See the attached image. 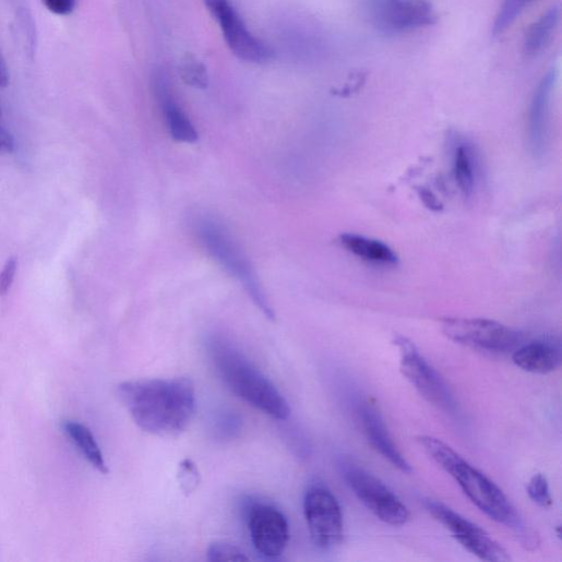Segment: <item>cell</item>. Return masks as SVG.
Returning a JSON list of instances; mask_svg holds the SVG:
<instances>
[{
    "label": "cell",
    "instance_id": "29",
    "mask_svg": "<svg viewBox=\"0 0 562 562\" xmlns=\"http://www.w3.org/2000/svg\"><path fill=\"white\" fill-rule=\"evenodd\" d=\"M10 83V72L7 61L0 51V87H7Z\"/></svg>",
    "mask_w": 562,
    "mask_h": 562
},
{
    "label": "cell",
    "instance_id": "18",
    "mask_svg": "<svg viewBox=\"0 0 562 562\" xmlns=\"http://www.w3.org/2000/svg\"><path fill=\"white\" fill-rule=\"evenodd\" d=\"M62 428L86 461L99 473L108 474L104 455L91 430L75 421H65Z\"/></svg>",
    "mask_w": 562,
    "mask_h": 562
},
{
    "label": "cell",
    "instance_id": "27",
    "mask_svg": "<svg viewBox=\"0 0 562 562\" xmlns=\"http://www.w3.org/2000/svg\"><path fill=\"white\" fill-rule=\"evenodd\" d=\"M43 2L51 13L68 16L74 12L77 0H43Z\"/></svg>",
    "mask_w": 562,
    "mask_h": 562
},
{
    "label": "cell",
    "instance_id": "3",
    "mask_svg": "<svg viewBox=\"0 0 562 562\" xmlns=\"http://www.w3.org/2000/svg\"><path fill=\"white\" fill-rule=\"evenodd\" d=\"M208 349L222 381L235 395L274 419L290 417V407L278 388L229 339L214 335Z\"/></svg>",
    "mask_w": 562,
    "mask_h": 562
},
{
    "label": "cell",
    "instance_id": "26",
    "mask_svg": "<svg viewBox=\"0 0 562 562\" xmlns=\"http://www.w3.org/2000/svg\"><path fill=\"white\" fill-rule=\"evenodd\" d=\"M17 260L12 258L8 261L2 272H0V296H7L15 280L17 273Z\"/></svg>",
    "mask_w": 562,
    "mask_h": 562
},
{
    "label": "cell",
    "instance_id": "10",
    "mask_svg": "<svg viewBox=\"0 0 562 562\" xmlns=\"http://www.w3.org/2000/svg\"><path fill=\"white\" fill-rule=\"evenodd\" d=\"M205 4L219 23L225 40L236 57L256 64L274 59V51L248 29L230 0H205Z\"/></svg>",
    "mask_w": 562,
    "mask_h": 562
},
{
    "label": "cell",
    "instance_id": "4",
    "mask_svg": "<svg viewBox=\"0 0 562 562\" xmlns=\"http://www.w3.org/2000/svg\"><path fill=\"white\" fill-rule=\"evenodd\" d=\"M194 229L207 253L243 286L266 318L275 320V312L254 267L228 228L214 217L202 216L195 220Z\"/></svg>",
    "mask_w": 562,
    "mask_h": 562
},
{
    "label": "cell",
    "instance_id": "14",
    "mask_svg": "<svg viewBox=\"0 0 562 562\" xmlns=\"http://www.w3.org/2000/svg\"><path fill=\"white\" fill-rule=\"evenodd\" d=\"M153 86L170 136L177 142L195 143L199 140V132L190 117L174 99L167 75L162 71L156 72Z\"/></svg>",
    "mask_w": 562,
    "mask_h": 562
},
{
    "label": "cell",
    "instance_id": "21",
    "mask_svg": "<svg viewBox=\"0 0 562 562\" xmlns=\"http://www.w3.org/2000/svg\"><path fill=\"white\" fill-rule=\"evenodd\" d=\"M179 75L187 85L195 88H206L210 83L206 67L192 55H187L181 60Z\"/></svg>",
    "mask_w": 562,
    "mask_h": 562
},
{
    "label": "cell",
    "instance_id": "24",
    "mask_svg": "<svg viewBox=\"0 0 562 562\" xmlns=\"http://www.w3.org/2000/svg\"><path fill=\"white\" fill-rule=\"evenodd\" d=\"M207 559L212 562L250 560L241 549L228 542L212 543L207 550Z\"/></svg>",
    "mask_w": 562,
    "mask_h": 562
},
{
    "label": "cell",
    "instance_id": "6",
    "mask_svg": "<svg viewBox=\"0 0 562 562\" xmlns=\"http://www.w3.org/2000/svg\"><path fill=\"white\" fill-rule=\"evenodd\" d=\"M340 468L350 490L374 516L393 526L410 521L407 505L383 481L351 463H343Z\"/></svg>",
    "mask_w": 562,
    "mask_h": 562
},
{
    "label": "cell",
    "instance_id": "12",
    "mask_svg": "<svg viewBox=\"0 0 562 562\" xmlns=\"http://www.w3.org/2000/svg\"><path fill=\"white\" fill-rule=\"evenodd\" d=\"M379 25L388 33H407L437 23V15L427 0H384Z\"/></svg>",
    "mask_w": 562,
    "mask_h": 562
},
{
    "label": "cell",
    "instance_id": "23",
    "mask_svg": "<svg viewBox=\"0 0 562 562\" xmlns=\"http://www.w3.org/2000/svg\"><path fill=\"white\" fill-rule=\"evenodd\" d=\"M527 494L540 507L548 509L552 505V497L547 478L541 474L535 475L529 480Z\"/></svg>",
    "mask_w": 562,
    "mask_h": 562
},
{
    "label": "cell",
    "instance_id": "5",
    "mask_svg": "<svg viewBox=\"0 0 562 562\" xmlns=\"http://www.w3.org/2000/svg\"><path fill=\"white\" fill-rule=\"evenodd\" d=\"M441 324L451 340L491 355L514 351L523 340L519 332L492 320L445 318Z\"/></svg>",
    "mask_w": 562,
    "mask_h": 562
},
{
    "label": "cell",
    "instance_id": "16",
    "mask_svg": "<svg viewBox=\"0 0 562 562\" xmlns=\"http://www.w3.org/2000/svg\"><path fill=\"white\" fill-rule=\"evenodd\" d=\"M561 346L554 337L539 338L519 345L512 355L513 362L524 371L546 374L561 364Z\"/></svg>",
    "mask_w": 562,
    "mask_h": 562
},
{
    "label": "cell",
    "instance_id": "25",
    "mask_svg": "<svg viewBox=\"0 0 562 562\" xmlns=\"http://www.w3.org/2000/svg\"><path fill=\"white\" fill-rule=\"evenodd\" d=\"M180 481L182 490L190 493L200 485V473L192 461L186 459L181 463Z\"/></svg>",
    "mask_w": 562,
    "mask_h": 562
},
{
    "label": "cell",
    "instance_id": "2",
    "mask_svg": "<svg viewBox=\"0 0 562 562\" xmlns=\"http://www.w3.org/2000/svg\"><path fill=\"white\" fill-rule=\"evenodd\" d=\"M418 442L427 454L458 483L468 499L491 519L514 529L526 546L537 545V537L525 527L516 509L503 491L443 441L422 435Z\"/></svg>",
    "mask_w": 562,
    "mask_h": 562
},
{
    "label": "cell",
    "instance_id": "17",
    "mask_svg": "<svg viewBox=\"0 0 562 562\" xmlns=\"http://www.w3.org/2000/svg\"><path fill=\"white\" fill-rule=\"evenodd\" d=\"M339 243L349 253L369 263L392 266L399 261L393 249L378 240L345 234L339 237Z\"/></svg>",
    "mask_w": 562,
    "mask_h": 562
},
{
    "label": "cell",
    "instance_id": "8",
    "mask_svg": "<svg viewBox=\"0 0 562 562\" xmlns=\"http://www.w3.org/2000/svg\"><path fill=\"white\" fill-rule=\"evenodd\" d=\"M303 511L312 541L322 549L340 543L343 512L333 492L324 485H311L304 494Z\"/></svg>",
    "mask_w": 562,
    "mask_h": 562
},
{
    "label": "cell",
    "instance_id": "19",
    "mask_svg": "<svg viewBox=\"0 0 562 562\" xmlns=\"http://www.w3.org/2000/svg\"><path fill=\"white\" fill-rule=\"evenodd\" d=\"M477 163L473 147L467 143L455 146L453 171L461 192L465 198L474 194L477 177Z\"/></svg>",
    "mask_w": 562,
    "mask_h": 562
},
{
    "label": "cell",
    "instance_id": "15",
    "mask_svg": "<svg viewBox=\"0 0 562 562\" xmlns=\"http://www.w3.org/2000/svg\"><path fill=\"white\" fill-rule=\"evenodd\" d=\"M555 80V70L549 71L539 82L531 98L528 117V135L533 154L536 156H541L545 151L550 99Z\"/></svg>",
    "mask_w": 562,
    "mask_h": 562
},
{
    "label": "cell",
    "instance_id": "11",
    "mask_svg": "<svg viewBox=\"0 0 562 562\" xmlns=\"http://www.w3.org/2000/svg\"><path fill=\"white\" fill-rule=\"evenodd\" d=\"M243 510L256 550L270 559L282 555L290 538L285 514L275 505L253 500H248Z\"/></svg>",
    "mask_w": 562,
    "mask_h": 562
},
{
    "label": "cell",
    "instance_id": "7",
    "mask_svg": "<svg viewBox=\"0 0 562 562\" xmlns=\"http://www.w3.org/2000/svg\"><path fill=\"white\" fill-rule=\"evenodd\" d=\"M395 344L402 352V372L409 383L428 403L447 415H456L457 403L440 372L421 356L410 339L397 336Z\"/></svg>",
    "mask_w": 562,
    "mask_h": 562
},
{
    "label": "cell",
    "instance_id": "20",
    "mask_svg": "<svg viewBox=\"0 0 562 562\" xmlns=\"http://www.w3.org/2000/svg\"><path fill=\"white\" fill-rule=\"evenodd\" d=\"M559 8L552 7L530 26L524 39V51L527 56H535L547 46L559 24Z\"/></svg>",
    "mask_w": 562,
    "mask_h": 562
},
{
    "label": "cell",
    "instance_id": "28",
    "mask_svg": "<svg viewBox=\"0 0 562 562\" xmlns=\"http://www.w3.org/2000/svg\"><path fill=\"white\" fill-rule=\"evenodd\" d=\"M15 146L14 137L3 128H0V151L13 152Z\"/></svg>",
    "mask_w": 562,
    "mask_h": 562
},
{
    "label": "cell",
    "instance_id": "1",
    "mask_svg": "<svg viewBox=\"0 0 562 562\" xmlns=\"http://www.w3.org/2000/svg\"><path fill=\"white\" fill-rule=\"evenodd\" d=\"M118 396L134 423L159 438L184 432L196 412L195 385L186 378L125 382L118 386Z\"/></svg>",
    "mask_w": 562,
    "mask_h": 562
},
{
    "label": "cell",
    "instance_id": "9",
    "mask_svg": "<svg viewBox=\"0 0 562 562\" xmlns=\"http://www.w3.org/2000/svg\"><path fill=\"white\" fill-rule=\"evenodd\" d=\"M428 512L442 525L466 550L481 560L505 562L511 558L507 551L477 524L462 516L444 503L437 500H427Z\"/></svg>",
    "mask_w": 562,
    "mask_h": 562
},
{
    "label": "cell",
    "instance_id": "13",
    "mask_svg": "<svg viewBox=\"0 0 562 562\" xmlns=\"http://www.w3.org/2000/svg\"><path fill=\"white\" fill-rule=\"evenodd\" d=\"M359 415L371 446L396 468L405 474H411L412 467L395 445L379 408L371 402H366L361 405Z\"/></svg>",
    "mask_w": 562,
    "mask_h": 562
},
{
    "label": "cell",
    "instance_id": "22",
    "mask_svg": "<svg viewBox=\"0 0 562 562\" xmlns=\"http://www.w3.org/2000/svg\"><path fill=\"white\" fill-rule=\"evenodd\" d=\"M534 0H504L493 25V35L505 33Z\"/></svg>",
    "mask_w": 562,
    "mask_h": 562
}]
</instances>
